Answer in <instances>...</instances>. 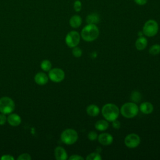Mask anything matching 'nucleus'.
Returning a JSON list of instances; mask_svg holds the SVG:
<instances>
[{
	"mask_svg": "<svg viewBox=\"0 0 160 160\" xmlns=\"http://www.w3.org/2000/svg\"><path fill=\"white\" fill-rule=\"evenodd\" d=\"M99 34V30L96 24H88L81 32V37L86 42H92L96 40Z\"/></svg>",
	"mask_w": 160,
	"mask_h": 160,
	"instance_id": "nucleus-1",
	"label": "nucleus"
},
{
	"mask_svg": "<svg viewBox=\"0 0 160 160\" xmlns=\"http://www.w3.org/2000/svg\"><path fill=\"white\" fill-rule=\"evenodd\" d=\"M101 112L106 120L112 122L118 119L120 111L119 108L115 104L107 103L102 106Z\"/></svg>",
	"mask_w": 160,
	"mask_h": 160,
	"instance_id": "nucleus-2",
	"label": "nucleus"
},
{
	"mask_svg": "<svg viewBox=\"0 0 160 160\" xmlns=\"http://www.w3.org/2000/svg\"><path fill=\"white\" fill-rule=\"evenodd\" d=\"M120 113L126 118L131 119L134 118L139 112L138 105L133 102H128L124 103L119 109Z\"/></svg>",
	"mask_w": 160,
	"mask_h": 160,
	"instance_id": "nucleus-3",
	"label": "nucleus"
},
{
	"mask_svg": "<svg viewBox=\"0 0 160 160\" xmlns=\"http://www.w3.org/2000/svg\"><path fill=\"white\" fill-rule=\"evenodd\" d=\"M78 139V134L76 130L71 128H68L64 130L61 134V141L67 145L74 144Z\"/></svg>",
	"mask_w": 160,
	"mask_h": 160,
	"instance_id": "nucleus-4",
	"label": "nucleus"
},
{
	"mask_svg": "<svg viewBox=\"0 0 160 160\" xmlns=\"http://www.w3.org/2000/svg\"><path fill=\"white\" fill-rule=\"evenodd\" d=\"M159 31V25L154 19L148 20L142 28V33L148 37H153L157 34Z\"/></svg>",
	"mask_w": 160,
	"mask_h": 160,
	"instance_id": "nucleus-5",
	"label": "nucleus"
},
{
	"mask_svg": "<svg viewBox=\"0 0 160 160\" xmlns=\"http://www.w3.org/2000/svg\"><path fill=\"white\" fill-rule=\"evenodd\" d=\"M15 108L13 100L9 97H2L0 98V112L4 114L11 113Z\"/></svg>",
	"mask_w": 160,
	"mask_h": 160,
	"instance_id": "nucleus-6",
	"label": "nucleus"
},
{
	"mask_svg": "<svg viewBox=\"0 0 160 160\" xmlns=\"http://www.w3.org/2000/svg\"><path fill=\"white\" fill-rule=\"evenodd\" d=\"M81 39V35L78 31H71L69 32L65 38V42L66 45L71 48L77 46Z\"/></svg>",
	"mask_w": 160,
	"mask_h": 160,
	"instance_id": "nucleus-7",
	"label": "nucleus"
},
{
	"mask_svg": "<svg viewBox=\"0 0 160 160\" xmlns=\"http://www.w3.org/2000/svg\"><path fill=\"white\" fill-rule=\"evenodd\" d=\"M141 142L140 137L136 133H130L124 138V144L129 148H135L138 147Z\"/></svg>",
	"mask_w": 160,
	"mask_h": 160,
	"instance_id": "nucleus-8",
	"label": "nucleus"
},
{
	"mask_svg": "<svg viewBox=\"0 0 160 160\" xmlns=\"http://www.w3.org/2000/svg\"><path fill=\"white\" fill-rule=\"evenodd\" d=\"M49 78L54 82H60L64 79L65 73L62 69L53 68L49 71Z\"/></svg>",
	"mask_w": 160,
	"mask_h": 160,
	"instance_id": "nucleus-9",
	"label": "nucleus"
},
{
	"mask_svg": "<svg viewBox=\"0 0 160 160\" xmlns=\"http://www.w3.org/2000/svg\"><path fill=\"white\" fill-rule=\"evenodd\" d=\"M98 139L101 144L103 146H109L112 144L113 141V137L109 133L103 132L98 136Z\"/></svg>",
	"mask_w": 160,
	"mask_h": 160,
	"instance_id": "nucleus-10",
	"label": "nucleus"
},
{
	"mask_svg": "<svg viewBox=\"0 0 160 160\" xmlns=\"http://www.w3.org/2000/svg\"><path fill=\"white\" fill-rule=\"evenodd\" d=\"M54 156L57 160H66L68 159V154L61 146H58L55 148Z\"/></svg>",
	"mask_w": 160,
	"mask_h": 160,
	"instance_id": "nucleus-11",
	"label": "nucleus"
},
{
	"mask_svg": "<svg viewBox=\"0 0 160 160\" xmlns=\"http://www.w3.org/2000/svg\"><path fill=\"white\" fill-rule=\"evenodd\" d=\"M49 77L44 72H38L34 76V81L39 85H45L48 82Z\"/></svg>",
	"mask_w": 160,
	"mask_h": 160,
	"instance_id": "nucleus-12",
	"label": "nucleus"
},
{
	"mask_svg": "<svg viewBox=\"0 0 160 160\" xmlns=\"http://www.w3.org/2000/svg\"><path fill=\"white\" fill-rule=\"evenodd\" d=\"M7 121L8 123L12 126H18L21 122V117L17 114H9L8 117L7 118Z\"/></svg>",
	"mask_w": 160,
	"mask_h": 160,
	"instance_id": "nucleus-13",
	"label": "nucleus"
},
{
	"mask_svg": "<svg viewBox=\"0 0 160 160\" xmlns=\"http://www.w3.org/2000/svg\"><path fill=\"white\" fill-rule=\"evenodd\" d=\"M154 109V107L152 103L149 102H144L140 104L139 110L144 114H151Z\"/></svg>",
	"mask_w": 160,
	"mask_h": 160,
	"instance_id": "nucleus-14",
	"label": "nucleus"
},
{
	"mask_svg": "<svg viewBox=\"0 0 160 160\" xmlns=\"http://www.w3.org/2000/svg\"><path fill=\"white\" fill-rule=\"evenodd\" d=\"M148 45V40L143 36L138 38L135 42V47L139 51L144 50Z\"/></svg>",
	"mask_w": 160,
	"mask_h": 160,
	"instance_id": "nucleus-15",
	"label": "nucleus"
},
{
	"mask_svg": "<svg viewBox=\"0 0 160 160\" xmlns=\"http://www.w3.org/2000/svg\"><path fill=\"white\" fill-rule=\"evenodd\" d=\"M82 24V18L79 15L76 14L71 17L69 19V24L72 28H78Z\"/></svg>",
	"mask_w": 160,
	"mask_h": 160,
	"instance_id": "nucleus-16",
	"label": "nucleus"
},
{
	"mask_svg": "<svg viewBox=\"0 0 160 160\" xmlns=\"http://www.w3.org/2000/svg\"><path fill=\"white\" fill-rule=\"evenodd\" d=\"M100 21V16L98 13L92 12L88 14L86 18V22L88 24H96Z\"/></svg>",
	"mask_w": 160,
	"mask_h": 160,
	"instance_id": "nucleus-17",
	"label": "nucleus"
},
{
	"mask_svg": "<svg viewBox=\"0 0 160 160\" xmlns=\"http://www.w3.org/2000/svg\"><path fill=\"white\" fill-rule=\"evenodd\" d=\"M100 112L99 108L98 106L96 104H89L87 108H86V112L87 114L92 117H95L97 116Z\"/></svg>",
	"mask_w": 160,
	"mask_h": 160,
	"instance_id": "nucleus-18",
	"label": "nucleus"
},
{
	"mask_svg": "<svg viewBox=\"0 0 160 160\" xmlns=\"http://www.w3.org/2000/svg\"><path fill=\"white\" fill-rule=\"evenodd\" d=\"M94 127L99 131H104L108 128L109 123L106 119H100L95 123Z\"/></svg>",
	"mask_w": 160,
	"mask_h": 160,
	"instance_id": "nucleus-19",
	"label": "nucleus"
},
{
	"mask_svg": "<svg viewBox=\"0 0 160 160\" xmlns=\"http://www.w3.org/2000/svg\"><path fill=\"white\" fill-rule=\"evenodd\" d=\"M149 52L151 55L156 56L160 53V45L155 44L150 47L149 49Z\"/></svg>",
	"mask_w": 160,
	"mask_h": 160,
	"instance_id": "nucleus-20",
	"label": "nucleus"
},
{
	"mask_svg": "<svg viewBox=\"0 0 160 160\" xmlns=\"http://www.w3.org/2000/svg\"><path fill=\"white\" fill-rule=\"evenodd\" d=\"M41 68L44 71H49L52 68V64L49 60L44 59L41 63Z\"/></svg>",
	"mask_w": 160,
	"mask_h": 160,
	"instance_id": "nucleus-21",
	"label": "nucleus"
},
{
	"mask_svg": "<svg viewBox=\"0 0 160 160\" xmlns=\"http://www.w3.org/2000/svg\"><path fill=\"white\" fill-rule=\"evenodd\" d=\"M141 99V94L138 91H134L131 94V99L133 102H138Z\"/></svg>",
	"mask_w": 160,
	"mask_h": 160,
	"instance_id": "nucleus-22",
	"label": "nucleus"
},
{
	"mask_svg": "<svg viewBox=\"0 0 160 160\" xmlns=\"http://www.w3.org/2000/svg\"><path fill=\"white\" fill-rule=\"evenodd\" d=\"M101 159L102 158L98 152H91L86 158V160H101Z\"/></svg>",
	"mask_w": 160,
	"mask_h": 160,
	"instance_id": "nucleus-23",
	"label": "nucleus"
},
{
	"mask_svg": "<svg viewBox=\"0 0 160 160\" xmlns=\"http://www.w3.org/2000/svg\"><path fill=\"white\" fill-rule=\"evenodd\" d=\"M82 53V51L81 50V49L79 47L75 46L74 48H72V55L76 57V58H79L81 56Z\"/></svg>",
	"mask_w": 160,
	"mask_h": 160,
	"instance_id": "nucleus-24",
	"label": "nucleus"
},
{
	"mask_svg": "<svg viewBox=\"0 0 160 160\" xmlns=\"http://www.w3.org/2000/svg\"><path fill=\"white\" fill-rule=\"evenodd\" d=\"M73 8L76 12H79L82 9V3L79 0H76L73 4Z\"/></svg>",
	"mask_w": 160,
	"mask_h": 160,
	"instance_id": "nucleus-25",
	"label": "nucleus"
},
{
	"mask_svg": "<svg viewBox=\"0 0 160 160\" xmlns=\"http://www.w3.org/2000/svg\"><path fill=\"white\" fill-rule=\"evenodd\" d=\"M98 134L96 133V132L94 131H90L88 134V139L90 140V141H96L97 139H98Z\"/></svg>",
	"mask_w": 160,
	"mask_h": 160,
	"instance_id": "nucleus-26",
	"label": "nucleus"
},
{
	"mask_svg": "<svg viewBox=\"0 0 160 160\" xmlns=\"http://www.w3.org/2000/svg\"><path fill=\"white\" fill-rule=\"evenodd\" d=\"M18 160H31V157L29 154L28 153H23L21 155H19L18 158Z\"/></svg>",
	"mask_w": 160,
	"mask_h": 160,
	"instance_id": "nucleus-27",
	"label": "nucleus"
},
{
	"mask_svg": "<svg viewBox=\"0 0 160 160\" xmlns=\"http://www.w3.org/2000/svg\"><path fill=\"white\" fill-rule=\"evenodd\" d=\"M112 126L116 129H119L121 127V123L118 120L115 119L112 121Z\"/></svg>",
	"mask_w": 160,
	"mask_h": 160,
	"instance_id": "nucleus-28",
	"label": "nucleus"
},
{
	"mask_svg": "<svg viewBox=\"0 0 160 160\" xmlns=\"http://www.w3.org/2000/svg\"><path fill=\"white\" fill-rule=\"evenodd\" d=\"M69 160H83L84 158L82 157L80 155H78V154H73L72 156H71L69 158Z\"/></svg>",
	"mask_w": 160,
	"mask_h": 160,
	"instance_id": "nucleus-29",
	"label": "nucleus"
},
{
	"mask_svg": "<svg viewBox=\"0 0 160 160\" xmlns=\"http://www.w3.org/2000/svg\"><path fill=\"white\" fill-rule=\"evenodd\" d=\"M7 121V118L6 115L3 113L0 114V125H4Z\"/></svg>",
	"mask_w": 160,
	"mask_h": 160,
	"instance_id": "nucleus-30",
	"label": "nucleus"
},
{
	"mask_svg": "<svg viewBox=\"0 0 160 160\" xmlns=\"http://www.w3.org/2000/svg\"><path fill=\"white\" fill-rule=\"evenodd\" d=\"M14 157L11 155L9 154H5V155H2L1 157V160H14Z\"/></svg>",
	"mask_w": 160,
	"mask_h": 160,
	"instance_id": "nucleus-31",
	"label": "nucleus"
},
{
	"mask_svg": "<svg viewBox=\"0 0 160 160\" xmlns=\"http://www.w3.org/2000/svg\"><path fill=\"white\" fill-rule=\"evenodd\" d=\"M134 1L138 5L143 6L147 3L148 0H134Z\"/></svg>",
	"mask_w": 160,
	"mask_h": 160,
	"instance_id": "nucleus-32",
	"label": "nucleus"
}]
</instances>
